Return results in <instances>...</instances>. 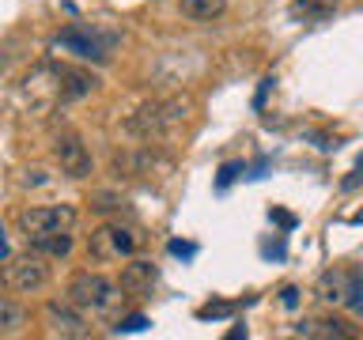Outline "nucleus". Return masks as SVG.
Wrapping results in <instances>:
<instances>
[{
  "label": "nucleus",
  "instance_id": "obj_1",
  "mask_svg": "<svg viewBox=\"0 0 363 340\" xmlns=\"http://www.w3.org/2000/svg\"><path fill=\"white\" fill-rule=\"evenodd\" d=\"M186 118H189L186 98H155V102H144V106L125 121V132L140 136V140H159V136L174 132Z\"/></svg>",
  "mask_w": 363,
  "mask_h": 340
},
{
  "label": "nucleus",
  "instance_id": "obj_2",
  "mask_svg": "<svg viewBox=\"0 0 363 340\" xmlns=\"http://www.w3.org/2000/svg\"><path fill=\"white\" fill-rule=\"evenodd\" d=\"M121 299V288L113 280H106L102 272H79L68 283V302L84 314H110Z\"/></svg>",
  "mask_w": 363,
  "mask_h": 340
},
{
  "label": "nucleus",
  "instance_id": "obj_3",
  "mask_svg": "<svg viewBox=\"0 0 363 340\" xmlns=\"http://www.w3.org/2000/svg\"><path fill=\"white\" fill-rule=\"evenodd\" d=\"M0 280H4L8 291H19V295H30V291H42L45 283L53 280V268H50V257L42 254H23V257H4V268H0Z\"/></svg>",
  "mask_w": 363,
  "mask_h": 340
},
{
  "label": "nucleus",
  "instance_id": "obj_4",
  "mask_svg": "<svg viewBox=\"0 0 363 340\" xmlns=\"http://www.w3.org/2000/svg\"><path fill=\"white\" fill-rule=\"evenodd\" d=\"M53 45H57V50H65V53H72V57H79V61L102 64L110 57L113 38H102L99 30H87V27H68V30H61L53 38Z\"/></svg>",
  "mask_w": 363,
  "mask_h": 340
},
{
  "label": "nucleus",
  "instance_id": "obj_5",
  "mask_svg": "<svg viewBox=\"0 0 363 340\" xmlns=\"http://www.w3.org/2000/svg\"><path fill=\"white\" fill-rule=\"evenodd\" d=\"M76 223V208L72 204H50V208H27L19 215V227L27 238L38 234H53V231H72Z\"/></svg>",
  "mask_w": 363,
  "mask_h": 340
},
{
  "label": "nucleus",
  "instance_id": "obj_6",
  "mask_svg": "<svg viewBox=\"0 0 363 340\" xmlns=\"http://www.w3.org/2000/svg\"><path fill=\"white\" fill-rule=\"evenodd\" d=\"M140 249V234L129 231V227H99L91 234V257L99 261H121V257H133Z\"/></svg>",
  "mask_w": 363,
  "mask_h": 340
},
{
  "label": "nucleus",
  "instance_id": "obj_7",
  "mask_svg": "<svg viewBox=\"0 0 363 340\" xmlns=\"http://www.w3.org/2000/svg\"><path fill=\"white\" fill-rule=\"evenodd\" d=\"M53 159L61 163V170L68 178H91V170H95V163H91V152L84 147V140H79L76 132H61L53 140Z\"/></svg>",
  "mask_w": 363,
  "mask_h": 340
},
{
  "label": "nucleus",
  "instance_id": "obj_8",
  "mask_svg": "<svg viewBox=\"0 0 363 340\" xmlns=\"http://www.w3.org/2000/svg\"><path fill=\"white\" fill-rule=\"evenodd\" d=\"M53 79H57V98H65V102L87 98L91 91L99 87V76L95 72H87V68H68V64H57L53 68Z\"/></svg>",
  "mask_w": 363,
  "mask_h": 340
},
{
  "label": "nucleus",
  "instance_id": "obj_9",
  "mask_svg": "<svg viewBox=\"0 0 363 340\" xmlns=\"http://www.w3.org/2000/svg\"><path fill=\"white\" fill-rule=\"evenodd\" d=\"M45 322H50V333H53V336H68V340L87 336L84 314H79L68 299H65V302H50V306H45Z\"/></svg>",
  "mask_w": 363,
  "mask_h": 340
},
{
  "label": "nucleus",
  "instance_id": "obj_10",
  "mask_svg": "<svg viewBox=\"0 0 363 340\" xmlns=\"http://www.w3.org/2000/svg\"><path fill=\"white\" fill-rule=\"evenodd\" d=\"M155 265L152 261H129V265L121 268V280H118V288L125 295H144V291H152V283H155Z\"/></svg>",
  "mask_w": 363,
  "mask_h": 340
},
{
  "label": "nucleus",
  "instance_id": "obj_11",
  "mask_svg": "<svg viewBox=\"0 0 363 340\" xmlns=\"http://www.w3.org/2000/svg\"><path fill=\"white\" fill-rule=\"evenodd\" d=\"M34 254L42 257H68L72 254V234L68 231H53V234H38V238H27Z\"/></svg>",
  "mask_w": 363,
  "mask_h": 340
},
{
  "label": "nucleus",
  "instance_id": "obj_12",
  "mask_svg": "<svg viewBox=\"0 0 363 340\" xmlns=\"http://www.w3.org/2000/svg\"><path fill=\"white\" fill-rule=\"evenodd\" d=\"M295 333H299V336H322V340H348V336H356L345 322H303Z\"/></svg>",
  "mask_w": 363,
  "mask_h": 340
},
{
  "label": "nucleus",
  "instance_id": "obj_13",
  "mask_svg": "<svg viewBox=\"0 0 363 340\" xmlns=\"http://www.w3.org/2000/svg\"><path fill=\"white\" fill-rule=\"evenodd\" d=\"M223 8H227V0H182V16H189V19H216V16H223Z\"/></svg>",
  "mask_w": 363,
  "mask_h": 340
},
{
  "label": "nucleus",
  "instance_id": "obj_14",
  "mask_svg": "<svg viewBox=\"0 0 363 340\" xmlns=\"http://www.w3.org/2000/svg\"><path fill=\"white\" fill-rule=\"evenodd\" d=\"M23 322H27V314H23V306L0 295V336H8V333H19V325H23Z\"/></svg>",
  "mask_w": 363,
  "mask_h": 340
},
{
  "label": "nucleus",
  "instance_id": "obj_15",
  "mask_svg": "<svg viewBox=\"0 0 363 340\" xmlns=\"http://www.w3.org/2000/svg\"><path fill=\"white\" fill-rule=\"evenodd\" d=\"M333 16L329 4H314V0H295L291 4V19H303V23H322Z\"/></svg>",
  "mask_w": 363,
  "mask_h": 340
},
{
  "label": "nucleus",
  "instance_id": "obj_16",
  "mask_svg": "<svg viewBox=\"0 0 363 340\" xmlns=\"http://www.w3.org/2000/svg\"><path fill=\"white\" fill-rule=\"evenodd\" d=\"M340 302H348V310L363 317V276H345V299Z\"/></svg>",
  "mask_w": 363,
  "mask_h": 340
},
{
  "label": "nucleus",
  "instance_id": "obj_17",
  "mask_svg": "<svg viewBox=\"0 0 363 340\" xmlns=\"http://www.w3.org/2000/svg\"><path fill=\"white\" fill-rule=\"evenodd\" d=\"M152 322H147L144 314H129V317H121L118 325H113V333H140V329H147Z\"/></svg>",
  "mask_w": 363,
  "mask_h": 340
},
{
  "label": "nucleus",
  "instance_id": "obj_18",
  "mask_svg": "<svg viewBox=\"0 0 363 340\" xmlns=\"http://www.w3.org/2000/svg\"><path fill=\"white\" fill-rule=\"evenodd\" d=\"M238 174H246L242 163H223V166H220V178H216V189H227Z\"/></svg>",
  "mask_w": 363,
  "mask_h": 340
},
{
  "label": "nucleus",
  "instance_id": "obj_19",
  "mask_svg": "<svg viewBox=\"0 0 363 340\" xmlns=\"http://www.w3.org/2000/svg\"><path fill=\"white\" fill-rule=\"evenodd\" d=\"M197 314L204 317V322H208V317H227L231 314V302H208V306H201Z\"/></svg>",
  "mask_w": 363,
  "mask_h": 340
},
{
  "label": "nucleus",
  "instance_id": "obj_20",
  "mask_svg": "<svg viewBox=\"0 0 363 340\" xmlns=\"http://www.w3.org/2000/svg\"><path fill=\"white\" fill-rule=\"evenodd\" d=\"M170 254H174V257H193V254H197V246H193V242H178V238H174V242H170Z\"/></svg>",
  "mask_w": 363,
  "mask_h": 340
},
{
  "label": "nucleus",
  "instance_id": "obj_21",
  "mask_svg": "<svg viewBox=\"0 0 363 340\" xmlns=\"http://www.w3.org/2000/svg\"><path fill=\"white\" fill-rule=\"evenodd\" d=\"M272 84H277L272 76H265V79H261V87H257V98H254V106H257V110L265 106V95H269V87H272Z\"/></svg>",
  "mask_w": 363,
  "mask_h": 340
},
{
  "label": "nucleus",
  "instance_id": "obj_22",
  "mask_svg": "<svg viewBox=\"0 0 363 340\" xmlns=\"http://www.w3.org/2000/svg\"><path fill=\"white\" fill-rule=\"evenodd\" d=\"M280 302L288 306V310H295V306H299V291H295V288H284V291H280Z\"/></svg>",
  "mask_w": 363,
  "mask_h": 340
},
{
  "label": "nucleus",
  "instance_id": "obj_23",
  "mask_svg": "<svg viewBox=\"0 0 363 340\" xmlns=\"http://www.w3.org/2000/svg\"><path fill=\"white\" fill-rule=\"evenodd\" d=\"M269 215H272V220H277L280 227H288V231H291V227H295V215H291V212H280V208H272Z\"/></svg>",
  "mask_w": 363,
  "mask_h": 340
},
{
  "label": "nucleus",
  "instance_id": "obj_24",
  "mask_svg": "<svg viewBox=\"0 0 363 340\" xmlns=\"http://www.w3.org/2000/svg\"><path fill=\"white\" fill-rule=\"evenodd\" d=\"M359 181H363V155H359V163H356V170H352V178L345 181V189H356Z\"/></svg>",
  "mask_w": 363,
  "mask_h": 340
},
{
  "label": "nucleus",
  "instance_id": "obj_25",
  "mask_svg": "<svg viewBox=\"0 0 363 340\" xmlns=\"http://www.w3.org/2000/svg\"><path fill=\"white\" fill-rule=\"evenodd\" d=\"M8 257V242H4V234H0V261Z\"/></svg>",
  "mask_w": 363,
  "mask_h": 340
},
{
  "label": "nucleus",
  "instance_id": "obj_26",
  "mask_svg": "<svg viewBox=\"0 0 363 340\" xmlns=\"http://www.w3.org/2000/svg\"><path fill=\"white\" fill-rule=\"evenodd\" d=\"M352 223H356V227H359V223H363V212H356V215H352Z\"/></svg>",
  "mask_w": 363,
  "mask_h": 340
}]
</instances>
